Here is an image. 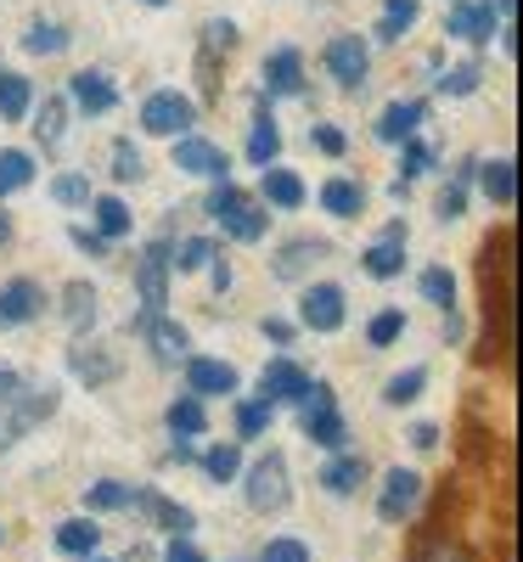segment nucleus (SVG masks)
<instances>
[{
	"mask_svg": "<svg viewBox=\"0 0 523 562\" xmlns=\"http://www.w3.org/2000/svg\"><path fill=\"white\" fill-rule=\"evenodd\" d=\"M209 214L225 225V237H236V243H259L265 231H270V214H265V209H259L248 192H236L231 180H220V186H214Z\"/></svg>",
	"mask_w": 523,
	"mask_h": 562,
	"instance_id": "f03ea898",
	"label": "nucleus"
},
{
	"mask_svg": "<svg viewBox=\"0 0 523 562\" xmlns=\"http://www.w3.org/2000/svg\"><path fill=\"white\" fill-rule=\"evenodd\" d=\"M360 265H366V276H377V281L400 276V270H405V225H389L383 237L360 254Z\"/></svg>",
	"mask_w": 523,
	"mask_h": 562,
	"instance_id": "f3484780",
	"label": "nucleus"
},
{
	"mask_svg": "<svg viewBox=\"0 0 523 562\" xmlns=\"http://www.w3.org/2000/svg\"><path fill=\"white\" fill-rule=\"evenodd\" d=\"M40 310H45V293L34 288L29 276H18V281L0 288V326H29Z\"/></svg>",
	"mask_w": 523,
	"mask_h": 562,
	"instance_id": "a211bd4d",
	"label": "nucleus"
},
{
	"mask_svg": "<svg viewBox=\"0 0 523 562\" xmlns=\"http://www.w3.org/2000/svg\"><path fill=\"white\" fill-rule=\"evenodd\" d=\"M209 265H214V293H225V288H231V265H225V259H220V254H214V259H209Z\"/></svg>",
	"mask_w": 523,
	"mask_h": 562,
	"instance_id": "bf43d9fd",
	"label": "nucleus"
},
{
	"mask_svg": "<svg viewBox=\"0 0 523 562\" xmlns=\"http://www.w3.org/2000/svg\"><path fill=\"white\" fill-rule=\"evenodd\" d=\"M97 310H102V299H97V288H90V281H68V288H63V321L74 326V333L97 326Z\"/></svg>",
	"mask_w": 523,
	"mask_h": 562,
	"instance_id": "393cba45",
	"label": "nucleus"
},
{
	"mask_svg": "<svg viewBox=\"0 0 523 562\" xmlns=\"http://www.w3.org/2000/svg\"><path fill=\"white\" fill-rule=\"evenodd\" d=\"M400 333H405V310H383V315H371V326H366V344H371V349H389Z\"/></svg>",
	"mask_w": 523,
	"mask_h": 562,
	"instance_id": "a18cd8bd",
	"label": "nucleus"
},
{
	"mask_svg": "<svg viewBox=\"0 0 523 562\" xmlns=\"http://www.w3.org/2000/svg\"><path fill=\"white\" fill-rule=\"evenodd\" d=\"M68 371H74L79 383L102 389V383H113L119 371H124V355H119L113 344H85V338H79V344L68 349Z\"/></svg>",
	"mask_w": 523,
	"mask_h": 562,
	"instance_id": "1a4fd4ad",
	"label": "nucleus"
},
{
	"mask_svg": "<svg viewBox=\"0 0 523 562\" xmlns=\"http://www.w3.org/2000/svg\"><path fill=\"white\" fill-rule=\"evenodd\" d=\"M175 169L198 180H231V158L203 135H175Z\"/></svg>",
	"mask_w": 523,
	"mask_h": 562,
	"instance_id": "6e6552de",
	"label": "nucleus"
},
{
	"mask_svg": "<svg viewBox=\"0 0 523 562\" xmlns=\"http://www.w3.org/2000/svg\"><path fill=\"white\" fill-rule=\"evenodd\" d=\"M124 506H130V484H119V479H102L85 490V512H124Z\"/></svg>",
	"mask_w": 523,
	"mask_h": 562,
	"instance_id": "ea45409f",
	"label": "nucleus"
},
{
	"mask_svg": "<svg viewBox=\"0 0 523 562\" xmlns=\"http://www.w3.org/2000/svg\"><path fill=\"white\" fill-rule=\"evenodd\" d=\"M164 422H169V434H175V439H198V434L209 428V411H203V400H198V394H186V400H175V405H169V416H164Z\"/></svg>",
	"mask_w": 523,
	"mask_h": 562,
	"instance_id": "7c9ffc66",
	"label": "nucleus"
},
{
	"mask_svg": "<svg viewBox=\"0 0 523 562\" xmlns=\"http://www.w3.org/2000/svg\"><path fill=\"white\" fill-rule=\"evenodd\" d=\"M203 473H209L214 484H231L236 473H243V450H236V445H214V450L203 456Z\"/></svg>",
	"mask_w": 523,
	"mask_h": 562,
	"instance_id": "37998d69",
	"label": "nucleus"
},
{
	"mask_svg": "<svg viewBox=\"0 0 523 562\" xmlns=\"http://www.w3.org/2000/svg\"><path fill=\"white\" fill-rule=\"evenodd\" d=\"M422 12V0H383V18H377V40H405L411 23Z\"/></svg>",
	"mask_w": 523,
	"mask_h": 562,
	"instance_id": "473e14b6",
	"label": "nucleus"
},
{
	"mask_svg": "<svg viewBox=\"0 0 523 562\" xmlns=\"http://www.w3.org/2000/svg\"><path fill=\"white\" fill-rule=\"evenodd\" d=\"M366 484V461L360 456H332L326 467H321V490L326 495H355Z\"/></svg>",
	"mask_w": 523,
	"mask_h": 562,
	"instance_id": "bb28decb",
	"label": "nucleus"
},
{
	"mask_svg": "<svg viewBox=\"0 0 523 562\" xmlns=\"http://www.w3.org/2000/svg\"><path fill=\"white\" fill-rule=\"evenodd\" d=\"M209 259H214V243H209V237H186L180 248H169V265H175L180 276H192V270H203Z\"/></svg>",
	"mask_w": 523,
	"mask_h": 562,
	"instance_id": "79ce46f5",
	"label": "nucleus"
},
{
	"mask_svg": "<svg viewBox=\"0 0 523 562\" xmlns=\"http://www.w3.org/2000/svg\"><path fill=\"white\" fill-rule=\"evenodd\" d=\"M231 45H236V23H231V18H214V23H203V45H198V52L231 57Z\"/></svg>",
	"mask_w": 523,
	"mask_h": 562,
	"instance_id": "de8ad7c7",
	"label": "nucleus"
},
{
	"mask_svg": "<svg viewBox=\"0 0 523 562\" xmlns=\"http://www.w3.org/2000/svg\"><path fill=\"white\" fill-rule=\"evenodd\" d=\"M259 562H310V546L304 540H270Z\"/></svg>",
	"mask_w": 523,
	"mask_h": 562,
	"instance_id": "603ef678",
	"label": "nucleus"
},
{
	"mask_svg": "<svg viewBox=\"0 0 523 562\" xmlns=\"http://www.w3.org/2000/svg\"><path fill=\"white\" fill-rule=\"evenodd\" d=\"M141 7H169V0H141Z\"/></svg>",
	"mask_w": 523,
	"mask_h": 562,
	"instance_id": "69168bd1",
	"label": "nucleus"
},
{
	"mask_svg": "<svg viewBox=\"0 0 523 562\" xmlns=\"http://www.w3.org/2000/svg\"><path fill=\"white\" fill-rule=\"evenodd\" d=\"M18 383H23V378H18V371H12V366H0V394H12Z\"/></svg>",
	"mask_w": 523,
	"mask_h": 562,
	"instance_id": "680f3d73",
	"label": "nucleus"
},
{
	"mask_svg": "<svg viewBox=\"0 0 523 562\" xmlns=\"http://www.w3.org/2000/svg\"><path fill=\"white\" fill-rule=\"evenodd\" d=\"M293 501V484H288V456L270 450L248 467V506L254 512H281Z\"/></svg>",
	"mask_w": 523,
	"mask_h": 562,
	"instance_id": "39448f33",
	"label": "nucleus"
},
{
	"mask_svg": "<svg viewBox=\"0 0 523 562\" xmlns=\"http://www.w3.org/2000/svg\"><path fill=\"white\" fill-rule=\"evenodd\" d=\"M29 108H34V85L23 74H0V119L18 124V119H29Z\"/></svg>",
	"mask_w": 523,
	"mask_h": 562,
	"instance_id": "2f4dec72",
	"label": "nucleus"
},
{
	"mask_svg": "<svg viewBox=\"0 0 523 562\" xmlns=\"http://www.w3.org/2000/svg\"><path fill=\"white\" fill-rule=\"evenodd\" d=\"M299 90H304V57L293 45H281L265 57V97H299Z\"/></svg>",
	"mask_w": 523,
	"mask_h": 562,
	"instance_id": "dca6fc26",
	"label": "nucleus"
},
{
	"mask_svg": "<svg viewBox=\"0 0 523 562\" xmlns=\"http://www.w3.org/2000/svg\"><path fill=\"white\" fill-rule=\"evenodd\" d=\"M315 378L304 366H293V360H270L265 366V378H259V400H270V405H281V400H304V389H310Z\"/></svg>",
	"mask_w": 523,
	"mask_h": 562,
	"instance_id": "2eb2a0df",
	"label": "nucleus"
},
{
	"mask_svg": "<svg viewBox=\"0 0 523 562\" xmlns=\"http://www.w3.org/2000/svg\"><path fill=\"white\" fill-rule=\"evenodd\" d=\"M34 135H40V147L45 153H57L63 147V135H68V102L63 97H45L40 113H34Z\"/></svg>",
	"mask_w": 523,
	"mask_h": 562,
	"instance_id": "cd10ccee",
	"label": "nucleus"
},
{
	"mask_svg": "<svg viewBox=\"0 0 523 562\" xmlns=\"http://www.w3.org/2000/svg\"><path fill=\"white\" fill-rule=\"evenodd\" d=\"M90 214H97V231H102L108 243L130 231V209H124L119 198H90Z\"/></svg>",
	"mask_w": 523,
	"mask_h": 562,
	"instance_id": "58836bf2",
	"label": "nucleus"
},
{
	"mask_svg": "<svg viewBox=\"0 0 523 562\" xmlns=\"http://www.w3.org/2000/svg\"><path fill=\"white\" fill-rule=\"evenodd\" d=\"M169 243H147L135 259V293H141V315H164L169 304Z\"/></svg>",
	"mask_w": 523,
	"mask_h": 562,
	"instance_id": "423d86ee",
	"label": "nucleus"
},
{
	"mask_svg": "<svg viewBox=\"0 0 523 562\" xmlns=\"http://www.w3.org/2000/svg\"><path fill=\"white\" fill-rule=\"evenodd\" d=\"M29 180H34V158H29V153H18V147H7V153H0V198L23 192Z\"/></svg>",
	"mask_w": 523,
	"mask_h": 562,
	"instance_id": "f704fd0d",
	"label": "nucleus"
},
{
	"mask_svg": "<svg viewBox=\"0 0 523 562\" xmlns=\"http://www.w3.org/2000/svg\"><path fill=\"white\" fill-rule=\"evenodd\" d=\"M186 389H192L198 400H209V394H236V366L203 360V355H186Z\"/></svg>",
	"mask_w": 523,
	"mask_h": 562,
	"instance_id": "4468645a",
	"label": "nucleus"
},
{
	"mask_svg": "<svg viewBox=\"0 0 523 562\" xmlns=\"http://www.w3.org/2000/svg\"><path fill=\"white\" fill-rule=\"evenodd\" d=\"M281 158V130L270 119V97H259V113H254V130H248V164H276Z\"/></svg>",
	"mask_w": 523,
	"mask_h": 562,
	"instance_id": "5701e85b",
	"label": "nucleus"
},
{
	"mask_svg": "<svg viewBox=\"0 0 523 562\" xmlns=\"http://www.w3.org/2000/svg\"><path fill=\"white\" fill-rule=\"evenodd\" d=\"M479 79H485L479 63H456L450 74H439V90H445V97H472V90H479Z\"/></svg>",
	"mask_w": 523,
	"mask_h": 562,
	"instance_id": "49530a36",
	"label": "nucleus"
},
{
	"mask_svg": "<svg viewBox=\"0 0 523 562\" xmlns=\"http://www.w3.org/2000/svg\"><path fill=\"white\" fill-rule=\"evenodd\" d=\"M270 422H276L270 400H243V405H236V434H243V439H265Z\"/></svg>",
	"mask_w": 523,
	"mask_h": 562,
	"instance_id": "c9c22d12",
	"label": "nucleus"
},
{
	"mask_svg": "<svg viewBox=\"0 0 523 562\" xmlns=\"http://www.w3.org/2000/svg\"><path fill=\"white\" fill-rule=\"evenodd\" d=\"M0 243H12V220L7 214H0Z\"/></svg>",
	"mask_w": 523,
	"mask_h": 562,
	"instance_id": "0e129e2a",
	"label": "nucleus"
},
{
	"mask_svg": "<svg viewBox=\"0 0 523 562\" xmlns=\"http://www.w3.org/2000/svg\"><path fill=\"white\" fill-rule=\"evenodd\" d=\"M445 34L450 40H467V45H485L496 34V12L490 7H472V0H456L445 12Z\"/></svg>",
	"mask_w": 523,
	"mask_h": 562,
	"instance_id": "6ab92c4d",
	"label": "nucleus"
},
{
	"mask_svg": "<svg viewBox=\"0 0 523 562\" xmlns=\"http://www.w3.org/2000/svg\"><path fill=\"white\" fill-rule=\"evenodd\" d=\"M310 192H304V180L293 175V169H276V164H265V203H276V209H299Z\"/></svg>",
	"mask_w": 523,
	"mask_h": 562,
	"instance_id": "c85d7f7f",
	"label": "nucleus"
},
{
	"mask_svg": "<svg viewBox=\"0 0 523 562\" xmlns=\"http://www.w3.org/2000/svg\"><path fill=\"white\" fill-rule=\"evenodd\" d=\"M422 119H427V102L422 97H400V102H389L383 113H377V140H394V147H400V140L405 135H416L422 130Z\"/></svg>",
	"mask_w": 523,
	"mask_h": 562,
	"instance_id": "ddd939ff",
	"label": "nucleus"
},
{
	"mask_svg": "<svg viewBox=\"0 0 523 562\" xmlns=\"http://www.w3.org/2000/svg\"><path fill=\"white\" fill-rule=\"evenodd\" d=\"M90 562H108V557H97V551H90Z\"/></svg>",
	"mask_w": 523,
	"mask_h": 562,
	"instance_id": "338daca9",
	"label": "nucleus"
},
{
	"mask_svg": "<svg viewBox=\"0 0 523 562\" xmlns=\"http://www.w3.org/2000/svg\"><path fill=\"white\" fill-rule=\"evenodd\" d=\"M265 338H270V344H293V321H276V315H265Z\"/></svg>",
	"mask_w": 523,
	"mask_h": 562,
	"instance_id": "4d7b16f0",
	"label": "nucleus"
},
{
	"mask_svg": "<svg viewBox=\"0 0 523 562\" xmlns=\"http://www.w3.org/2000/svg\"><path fill=\"white\" fill-rule=\"evenodd\" d=\"M326 74L338 79L344 90H360L366 74H371V52H366V40L360 34H338L326 45Z\"/></svg>",
	"mask_w": 523,
	"mask_h": 562,
	"instance_id": "9d476101",
	"label": "nucleus"
},
{
	"mask_svg": "<svg viewBox=\"0 0 523 562\" xmlns=\"http://www.w3.org/2000/svg\"><path fill=\"white\" fill-rule=\"evenodd\" d=\"M472 175H479L485 198L496 209H512L518 203V175H512V158H490V164H472Z\"/></svg>",
	"mask_w": 523,
	"mask_h": 562,
	"instance_id": "b1692460",
	"label": "nucleus"
},
{
	"mask_svg": "<svg viewBox=\"0 0 523 562\" xmlns=\"http://www.w3.org/2000/svg\"><path fill=\"white\" fill-rule=\"evenodd\" d=\"M411 445H416V450H434V445H439V428H434V422H416V428H411Z\"/></svg>",
	"mask_w": 523,
	"mask_h": 562,
	"instance_id": "13d9d810",
	"label": "nucleus"
},
{
	"mask_svg": "<svg viewBox=\"0 0 523 562\" xmlns=\"http://www.w3.org/2000/svg\"><path fill=\"white\" fill-rule=\"evenodd\" d=\"M135 333L153 344V360H158V366H180L186 349H192V344H186V326H175V321H164V315H141Z\"/></svg>",
	"mask_w": 523,
	"mask_h": 562,
	"instance_id": "f8f14e48",
	"label": "nucleus"
},
{
	"mask_svg": "<svg viewBox=\"0 0 523 562\" xmlns=\"http://www.w3.org/2000/svg\"><path fill=\"white\" fill-rule=\"evenodd\" d=\"M97 540H102V529L90 524V518L57 524V551H68V557H90V551H97Z\"/></svg>",
	"mask_w": 523,
	"mask_h": 562,
	"instance_id": "72a5a7b5",
	"label": "nucleus"
},
{
	"mask_svg": "<svg viewBox=\"0 0 523 562\" xmlns=\"http://www.w3.org/2000/svg\"><path fill=\"white\" fill-rule=\"evenodd\" d=\"M434 169V147L427 140H416V135H405L400 140V180H394V198H405V186L416 180V175H427Z\"/></svg>",
	"mask_w": 523,
	"mask_h": 562,
	"instance_id": "c756f323",
	"label": "nucleus"
},
{
	"mask_svg": "<svg viewBox=\"0 0 523 562\" xmlns=\"http://www.w3.org/2000/svg\"><path fill=\"white\" fill-rule=\"evenodd\" d=\"M416 288H422V299H427V304H439V310H456V276H450L445 265L422 270V281H416Z\"/></svg>",
	"mask_w": 523,
	"mask_h": 562,
	"instance_id": "4c0bfd02",
	"label": "nucleus"
},
{
	"mask_svg": "<svg viewBox=\"0 0 523 562\" xmlns=\"http://www.w3.org/2000/svg\"><path fill=\"white\" fill-rule=\"evenodd\" d=\"M169 456H175V461H198V450H192V439H175V445H169Z\"/></svg>",
	"mask_w": 523,
	"mask_h": 562,
	"instance_id": "052dcab7",
	"label": "nucleus"
},
{
	"mask_svg": "<svg viewBox=\"0 0 523 562\" xmlns=\"http://www.w3.org/2000/svg\"><path fill=\"white\" fill-rule=\"evenodd\" d=\"M411 562H467V551H461V546H450V540H434V546H422Z\"/></svg>",
	"mask_w": 523,
	"mask_h": 562,
	"instance_id": "5fc2aeb1",
	"label": "nucleus"
},
{
	"mask_svg": "<svg viewBox=\"0 0 523 562\" xmlns=\"http://www.w3.org/2000/svg\"><path fill=\"white\" fill-rule=\"evenodd\" d=\"M512 7H518V0H490V12H496L501 23H512Z\"/></svg>",
	"mask_w": 523,
	"mask_h": 562,
	"instance_id": "e2e57ef3",
	"label": "nucleus"
},
{
	"mask_svg": "<svg viewBox=\"0 0 523 562\" xmlns=\"http://www.w3.org/2000/svg\"><path fill=\"white\" fill-rule=\"evenodd\" d=\"M130 501L141 506V512H147V518L158 524V529H169V535H192V512H186V506H175V501H164L158 490H130Z\"/></svg>",
	"mask_w": 523,
	"mask_h": 562,
	"instance_id": "412c9836",
	"label": "nucleus"
},
{
	"mask_svg": "<svg viewBox=\"0 0 523 562\" xmlns=\"http://www.w3.org/2000/svg\"><path fill=\"white\" fill-rule=\"evenodd\" d=\"M299 405H304V434H310V445L344 450L349 428H344V416H338V400H332V389H326V383H310Z\"/></svg>",
	"mask_w": 523,
	"mask_h": 562,
	"instance_id": "7ed1b4c3",
	"label": "nucleus"
},
{
	"mask_svg": "<svg viewBox=\"0 0 523 562\" xmlns=\"http://www.w3.org/2000/svg\"><path fill=\"white\" fill-rule=\"evenodd\" d=\"M321 209L332 214V220H355L360 209H366V186H355V180H326L321 186Z\"/></svg>",
	"mask_w": 523,
	"mask_h": 562,
	"instance_id": "a878e982",
	"label": "nucleus"
},
{
	"mask_svg": "<svg viewBox=\"0 0 523 562\" xmlns=\"http://www.w3.org/2000/svg\"><path fill=\"white\" fill-rule=\"evenodd\" d=\"M52 198L68 203V209H79V203H90V180L85 175H57L52 180Z\"/></svg>",
	"mask_w": 523,
	"mask_h": 562,
	"instance_id": "8fccbe9b",
	"label": "nucleus"
},
{
	"mask_svg": "<svg viewBox=\"0 0 523 562\" xmlns=\"http://www.w3.org/2000/svg\"><path fill=\"white\" fill-rule=\"evenodd\" d=\"M57 405H63V394H57L52 383H45V389L18 383L12 394H0V450L18 445L23 434H34L45 416H57Z\"/></svg>",
	"mask_w": 523,
	"mask_h": 562,
	"instance_id": "f257e3e1",
	"label": "nucleus"
},
{
	"mask_svg": "<svg viewBox=\"0 0 523 562\" xmlns=\"http://www.w3.org/2000/svg\"><path fill=\"white\" fill-rule=\"evenodd\" d=\"M68 97H74L85 113H113V108H119V90H113V79H108V74H97V68L74 74V79H68Z\"/></svg>",
	"mask_w": 523,
	"mask_h": 562,
	"instance_id": "aec40b11",
	"label": "nucleus"
},
{
	"mask_svg": "<svg viewBox=\"0 0 523 562\" xmlns=\"http://www.w3.org/2000/svg\"><path fill=\"white\" fill-rule=\"evenodd\" d=\"M68 237H74V248H79V254H90V259H108V237H102V231H85V225H74Z\"/></svg>",
	"mask_w": 523,
	"mask_h": 562,
	"instance_id": "864d4df0",
	"label": "nucleus"
},
{
	"mask_svg": "<svg viewBox=\"0 0 523 562\" xmlns=\"http://www.w3.org/2000/svg\"><path fill=\"white\" fill-rule=\"evenodd\" d=\"M467 186H472V164H461V169L450 175V186L439 192V220H461V214H467Z\"/></svg>",
	"mask_w": 523,
	"mask_h": 562,
	"instance_id": "a19ab883",
	"label": "nucleus"
},
{
	"mask_svg": "<svg viewBox=\"0 0 523 562\" xmlns=\"http://www.w3.org/2000/svg\"><path fill=\"white\" fill-rule=\"evenodd\" d=\"M416 506H422V479L411 473V467H389V473H383V490H377V518L400 529Z\"/></svg>",
	"mask_w": 523,
	"mask_h": 562,
	"instance_id": "0eeeda50",
	"label": "nucleus"
},
{
	"mask_svg": "<svg viewBox=\"0 0 523 562\" xmlns=\"http://www.w3.org/2000/svg\"><path fill=\"white\" fill-rule=\"evenodd\" d=\"M147 175V164H141V153H135V140H113V180H141Z\"/></svg>",
	"mask_w": 523,
	"mask_h": 562,
	"instance_id": "09e8293b",
	"label": "nucleus"
},
{
	"mask_svg": "<svg viewBox=\"0 0 523 562\" xmlns=\"http://www.w3.org/2000/svg\"><path fill=\"white\" fill-rule=\"evenodd\" d=\"M192 124H198V102L180 97V90H153V97L141 102V130H147V135L175 140V135H186Z\"/></svg>",
	"mask_w": 523,
	"mask_h": 562,
	"instance_id": "20e7f679",
	"label": "nucleus"
},
{
	"mask_svg": "<svg viewBox=\"0 0 523 562\" xmlns=\"http://www.w3.org/2000/svg\"><path fill=\"white\" fill-rule=\"evenodd\" d=\"M315 259H326V243H315V237H299V243H288L276 259H270V276L276 281H299V276H310L315 270Z\"/></svg>",
	"mask_w": 523,
	"mask_h": 562,
	"instance_id": "4be33fe9",
	"label": "nucleus"
},
{
	"mask_svg": "<svg viewBox=\"0 0 523 562\" xmlns=\"http://www.w3.org/2000/svg\"><path fill=\"white\" fill-rule=\"evenodd\" d=\"M422 389H427V371L411 366V371H400V378L383 383V400H389V405H411V400H422Z\"/></svg>",
	"mask_w": 523,
	"mask_h": 562,
	"instance_id": "c03bdc74",
	"label": "nucleus"
},
{
	"mask_svg": "<svg viewBox=\"0 0 523 562\" xmlns=\"http://www.w3.org/2000/svg\"><path fill=\"white\" fill-rule=\"evenodd\" d=\"M299 326H310V333H338V326H344V288H332V281H315V288H304V299H299Z\"/></svg>",
	"mask_w": 523,
	"mask_h": 562,
	"instance_id": "9b49d317",
	"label": "nucleus"
},
{
	"mask_svg": "<svg viewBox=\"0 0 523 562\" xmlns=\"http://www.w3.org/2000/svg\"><path fill=\"white\" fill-rule=\"evenodd\" d=\"M23 45H29L34 57H57V52H68V29H63V23H45V18H40V23H34V29L23 34Z\"/></svg>",
	"mask_w": 523,
	"mask_h": 562,
	"instance_id": "e433bc0d",
	"label": "nucleus"
},
{
	"mask_svg": "<svg viewBox=\"0 0 523 562\" xmlns=\"http://www.w3.org/2000/svg\"><path fill=\"white\" fill-rule=\"evenodd\" d=\"M164 562H209V557H203L192 540H186V535H175V540L164 546Z\"/></svg>",
	"mask_w": 523,
	"mask_h": 562,
	"instance_id": "6e6d98bb",
	"label": "nucleus"
},
{
	"mask_svg": "<svg viewBox=\"0 0 523 562\" xmlns=\"http://www.w3.org/2000/svg\"><path fill=\"white\" fill-rule=\"evenodd\" d=\"M310 147L326 153V158H344V130H332V124H310Z\"/></svg>",
	"mask_w": 523,
	"mask_h": 562,
	"instance_id": "3c124183",
	"label": "nucleus"
}]
</instances>
